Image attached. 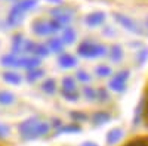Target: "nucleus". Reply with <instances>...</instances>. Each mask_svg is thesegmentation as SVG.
Masks as SVG:
<instances>
[{"instance_id":"obj_6","label":"nucleus","mask_w":148,"mask_h":146,"mask_svg":"<svg viewBox=\"0 0 148 146\" xmlns=\"http://www.w3.org/2000/svg\"><path fill=\"white\" fill-rule=\"evenodd\" d=\"M61 64L65 65V67H70V65H74V59L73 58H61Z\"/></svg>"},{"instance_id":"obj_7","label":"nucleus","mask_w":148,"mask_h":146,"mask_svg":"<svg viewBox=\"0 0 148 146\" xmlns=\"http://www.w3.org/2000/svg\"><path fill=\"white\" fill-rule=\"evenodd\" d=\"M43 89L47 92V93H52L53 92V81H47L43 84Z\"/></svg>"},{"instance_id":"obj_5","label":"nucleus","mask_w":148,"mask_h":146,"mask_svg":"<svg viewBox=\"0 0 148 146\" xmlns=\"http://www.w3.org/2000/svg\"><path fill=\"white\" fill-rule=\"evenodd\" d=\"M9 134V127L5 124H0V137H6Z\"/></svg>"},{"instance_id":"obj_8","label":"nucleus","mask_w":148,"mask_h":146,"mask_svg":"<svg viewBox=\"0 0 148 146\" xmlns=\"http://www.w3.org/2000/svg\"><path fill=\"white\" fill-rule=\"evenodd\" d=\"M39 75H42V71H37V72H33V74H30L28 75V78H37V77H39Z\"/></svg>"},{"instance_id":"obj_1","label":"nucleus","mask_w":148,"mask_h":146,"mask_svg":"<svg viewBox=\"0 0 148 146\" xmlns=\"http://www.w3.org/2000/svg\"><path fill=\"white\" fill-rule=\"evenodd\" d=\"M47 128H49L47 124H39V123H37V120H28V121H25V123L19 127L21 133L27 139H34L37 136L45 134V133L47 131Z\"/></svg>"},{"instance_id":"obj_2","label":"nucleus","mask_w":148,"mask_h":146,"mask_svg":"<svg viewBox=\"0 0 148 146\" xmlns=\"http://www.w3.org/2000/svg\"><path fill=\"white\" fill-rule=\"evenodd\" d=\"M14 102V94L9 92H0V105H10Z\"/></svg>"},{"instance_id":"obj_3","label":"nucleus","mask_w":148,"mask_h":146,"mask_svg":"<svg viewBox=\"0 0 148 146\" xmlns=\"http://www.w3.org/2000/svg\"><path fill=\"white\" fill-rule=\"evenodd\" d=\"M3 78H5L8 83H10V84H19V83H21L19 75L14 74V72H5V74H3Z\"/></svg>"},{"instance_id":"obj_4","label":"nucleus","mask_w":148,"mask_h":146,"mask_svg":"<svg viewBox=\"0 0 148 146\" xmlns=\"http://www.w3.org/2000/svg\"><path fill=\"white\" fill-rule=\"evenodd\" d=\"M2 64L5 67H12V65H15L16 62H15V58L12 56V55H6V56L2 58Z\"/></svg>"},{"instance_id":"obj_9","label":"nucleus","mask_w":148,"mask_h":146,"mask_svg":"<svg viewBox=\"0 0 148 146\" xmlns=\"http://www.w3.org/2000/svg\"><path fill=\"white\" fill-rule=\"evenodd\" d=\"M83 146H95V145H92V143H84Z\"/></svg>"}]
</instances>
